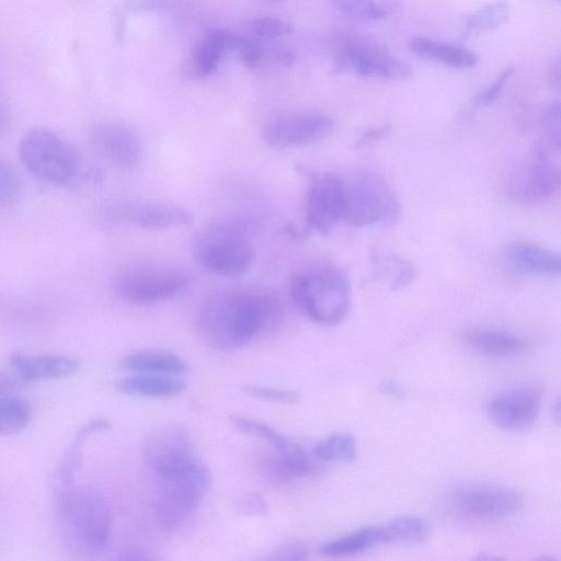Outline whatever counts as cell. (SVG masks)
I'll return each mask as SVG.
<instances>
[{"label": "cell", "mask_w": 561, "mask_h": 561, "mask_svg": "<svg viewBox=\"0 0 561 561\" xmlns=\"http://www.w3.org/2000/svg\"><path fill=\"white\" fill-rule=\"evenodd\" d=\"M226 28H209L181 65L183 77L201 80L208 77L226 56Z\"/></svg>", "instance_id": "cell-21"}, {"label": "cell", "mask_w": 561, "mask_h": 561, "mask_svg": "<svg viewBox=\"0 0 561 561\" xmlns=\"http://www.w3.org/2000/svg\"><path fill=\"white\" fill-rule=\"evenodd\" d=\"M549 79H550L551 85L556 90H560V85H561V65H560V59H557L552 64V66L550 68V71H549Z\"/></svg>", "instance_id": "cell-45"}, {"label": "cell", "mask_w": 561, "mask_h": 561, "mask_svg": "<svg viewBox=\"0 0 561 561\" xmlns=\"http://www.w3.org/2000/svg\"><path fill=\"white\" fill-rule=\"evenodd\" d=\"M125 26H126V23H125L123 12H117L116 13V24H115V28H116L115 36L117 39H123L124 34H125V28H126Z\"/></svg>", "instance_id": "cell-48"}, {"label": "cell", "mask_w": 561, "mask_h": 561, "mask_svg": "<svg viewBox=\"0 0 561 561\" xmlns=\"http://www.w3.org/2000/svg\"><path fill=\"white\" fill-rule=\"evenodd\" d=\"M121 366L129 371L182 376L190 370L188 364L180 355L163 350H141L127 354Z\"/></svg>", "instance_id": "cell-24"}, {"label": "cell", "mask_w": 561, "mask_h": 561, "mask_svg": "<svg viewBox=\"0 0 561 561\" xmlns=\"http://www.w3.org/2000/svg\"><path fill=\"white\" fill-rule=\"evenodd\" d=\"M123 8L131 13H152L178 18L188 10L187 0H124Z\"/></svg>", "instance_id": "cell-37"}, {"label": "cell", "mask_w": 561, "mask_h": 561, "mask_svg": "<svg viewBox=\"0 0 561 561\" xmlns=\"http://www.w3.org/2000/svg\"><path fill=\"white\" fill-rule=\"evenodd\" d=\"M236 507L243 515H262L267 511V503L262 494L252 492L242 495L237 501Z\"/></svg>", "instance_id": "cell-42"}, {"label": "cell", "mask_w": 561, "mask_h": 561, "mask_svg": "<svg viewBox=\"0 0 561 561\" xmlns=\"http://www.w3.org/2000/svg\"><path fill=\"white\" fill-rule=\"evenodd\" d=\"M344 208L345 187L342 178L324 173L312 179L305 199V218L312 230L330 232L343 220Z\"/></svg>", "instance_id": "cell-15"}, {"label": "cell", "mask_w": 561, "mask_h": 561, "mask_svg": "<svg viewBox=\"0 0 561 561\" xmlns=\"http://www.w3.org/2000/svg\"><path fill=\"white\" fill-rule=\"evenodd\" d=\"M20 192L21 183L14 168L0 156V207L13 205Z\"/></svg>", "instance_id": "cell-38"}, {"label": "cell", "mask_w": 561, "mask_h": 561, "mask_svg": "<svg viewBox=\"0 0 561 561\" xmlns=\"http://www.w3.org/2000/svg\"><path fill=\"white\" fill-rule=\"evenodd\" d=\"M342 14L362 22H376L393 14L402 0H331Z\"/></svg>", "instance_id": "cell-28"}, {"label": "cell", "mask_w": 561, "mask_h": 561, "mask_svg": "<svg viewBox=\"0 0 561 561\" xmlns=\"http://www.w3.org/2000/svg\"><path fill=\"white\" fill-rule=\"evenodd\" d=\"M514 73L513 67H507L504 70H502L497 77L493 80L492 83H490L488 87H485L483 90H481L472 100V104L474 107H486L493 104L501 93L503 92L506 83L511 79V77Z\"/></svg>", "instance_id": "cell-40"}, {"label": "cell", "mask_w": 561, "mask_h": 561, "mask_svg": "<svg viewBox=\"0 0 561 561\" xmlns=\"http://www.w3.org/2000/svg\"><path fill=\"white\" fill-rule=\"evenodd\" d=\"M270 1L276 2V1H280V0H270Z\"/></svg>", "instance_id": "cell-49"}, {"label": "cell", "mask_w": 561, "mask_h": 561, "mask_svg": "<svg viewBox=\"0 0 561 561\" xmlns=\"http://www.w3.org/2000/svg\"><path fill=\"white\" fill-rule=\"evenodd\" d=\"M257 224L245 217L216 221L196 238L193 254L206 271L225 278H240L254 260Z\"/></svg>", "instance_id": "cell-2"}, {"label": "cell", "mask_w": 561, "mask_h": 561, "mask_svg": "<svg viewBox=\"0 0 561 561\" xmlns=\"http://www.w3.org/2000/svg\"><path fill=\"white\" fill-rule=\"evenodd\" d=\"M343 220L357 227L388 226L398 221L401 207L393 188L380 175L362 172L344 180Z\"/></svg>", "instance_id": "cell-7"}, {"label": "cell", "mask_w": 561, "mask_h": 561, "mask_svg": "<svg viewBox=\"0 0 561 561\" xmlns=\"http://www.w3.org/2000/svg\"><path fill=\"white\" fill-rule=\"evenodd\" d=\"M241 33L252 39L266 42L294 32L291 23L275 16H254L241 23Z\"/></svg>", "instance_id": "cell-34"}, {"label": "cell", "mask_w": 561, "mask_h": 561, "mask_svg": "<svg viewBox=\"0 0 561 561\" xmlns=\"http://www.w3.org/2000/svg\"><path fill=\"white\" fill-rule=\"evenodd\" d=\"M313 455L324 462L350 463L357 457V443L351 434H331L317 443Z\"/></svg>", "instance_id": "cell-31"}, {"label": "cell", "mask_w": 561, "mask_h": 561, "mask_svg": "<svg viewBox=\"0 0 561 561\" xmlns=\"http://www.w3.org/2000/svg\"><path fill=\"white\" fill-rule=\"evenodd\" d=\"M388 543H420L430 536L428 524L415 516H403L391 519L383 525Z\"/></svg>", "instance_id": "cell-33"}, {"label": "cell", "mask_w": 561, "mask_h": 561, "mask_svg": "<svg viewBox=\"0 0 561 561\" xmlns=\"http://www.w3.org/2000/svg\"><path fill=\"white\" fill-rule=\"evenodd\" d=\"M388 129H389L388 126L370 128L369 130H367L366 133H364L362 135V137L357 141L356 146L359 148L367 146L368 144L383 137L388 133Z\"/></svg>", "instance_id": "cell-43"}, {"label": "cell", "mask_w": 561, "mask_h": 561, "mask_svg": "<svg viewBox=\"0 0 561 561\" xmlns=\"http://www.w3.org/2000/svg\"><path fill=\"white\" fill-rule=\"evenodd\" d=\"M541 394L535 388L515 389L492 399L486 408L489 419L506 431H524L536 421Z\"/></svg>", "instance_id": "cell-17"}, {"label": "cell", "mask_w": 561, "mask_h": 561, "mask_svg": "<svg viewBox=\"0 0 561 561\" xmlns=\"http://www.w3.org/2000/svg\"><path fill=\"white\" fill-rule=\"evenodd\" d=\"M296 307L323 327L341 323L351 306V287L344 273L333 264L316 262L297 271L290 282Z\"/></svg>", "instance_id": "cell-3"}, {"label": "cell", "mask_w": 561, "mask_h": 561, "mask_svg": "<svg viewBox=\"0 0 561 561\" xmlns=\"http://www.w3.org/2000/svg\"><path fill=\"white\" fill-rule=\"evenodd\" d=\"M560 184L559 167L549 158V152L538 147L535 157L510 176L506 191L518 203L539 204L553 197Z\"/></svg>", "instance_id": "cell-13"}, {"label": "cell", "mask_w": 561, "mask_h": 561, "mask_svg": "<svg viewBox=\"0 0 561 561\" xmlns=\"http://www.w3.org/2000/svg\"><path fill=\"white\" fill-rule=\"evenodd\" d=\"M19 154L25 168L48 184L70 183L81 169L80 157L73 146L43 127L32 128L22 136Z\"/></svg>", "instance_id": "cell-5"}, {"label": "cell", "mask_w": 561, "mask_h": 561, "mask_svg": "<svg viewBox=\"0 0 561 561\" xmlns=\"http://www.w3.org/2000/svg\"><path fill=\"white\" fill-rule=\"evenodd\" d=\"M112 424L105 419H95L84 424L76 434L71 446L58 466L56 478L59 489L71 485L75 473L80 466L82 448L85 440L95 433L111 430Z\"/></svg>", "instance_id": "cell-27"}, {"label": "cell", "mask_w": 561, "mask_h": 561, "mask_svg": "<svg viewBox=\"0 0 561 561\" xmlns=\"http://www.w3.org/2000/svg\"><path fill=\"white\" fill-rule=\"evenodd\" d=\"M466 344L474 352L493 358H508L524 352L526 344L519 336L494 328H472L465 332Z\"/></svg>", "instance_id": "cell-23"}, {"label": "cell", "mask_w": 561, "mask_h": 561, "mask_svg": "<svg viewBox=\"0 0 561 561\" xmlns=\"http://www.w3.org/2000/svg\"><path fill=\"white\" fill-rule=\"evenodd\" d=\"M381 392L392 397L402 398L405 393V390L400 385L392 381H388L381 386Z\"/></svg>", "instance_id": "cell-46"}, {"label": "cell", "mask_w": 561, "mask_h": 561, "mask_svg": "<svg viewBox=\"0 0 561 561\" xmlns=\"http://www.w3.org/2000/svg\"><path fill=\"white\" fill-rule=\"evenodd\" d=\"M261 474L273 483H286L309 477L314 472V465L300 445L290 450L267 451L259 461Z\"/></svg>", "instance_id": "cell-20"}, {"label": "cell", "mask_w": 561, "mask_h": 561, "mask_svg": "<svg viewBox=\"0 0 561 561\" xmlns=\"http://www.w3.org/2000/svg\"><path fill=\"white\" fill-rule=\"evenodd\" d=\"M511 14V9L505 1L488 3L465 18L463 33L466 35L491 32L505 24Z\"/></svg>", "instance_id": "cell-29"}, {"label": "cell", "mask_w": 561, "mask_h": 561, "mask_svg": "<svg viewBox=\"0 0 561 561\" xmlns=\"http://www.w3.org/2000/svg\"><path fill=\"white\" fill-rule=\"evenodd\" d=\"M230 421L240 432L265 440L273 449L290 450L298 446L297 443L287 438L265 423L240 415L230 416Z\"/></svg>", "instance_id": "cell-35"}, {"label": "cell", "mask_w": 561, "mask_h": 561, "mask_svg": "<svg viewBox=\"0 0 561 561\" xmlns=\"http://www.w3.org/2000/svg\"><path fill=\"white\" fill-rule=\"evenodd\" d=\"M309 557L307 547L299 541H290L282 545L267 557L273 561H301Z\"/></svg>", "instance_id": "cell-41"}, {"label": "cell", "mask_w": 561, "mask_h": 561, "mask_svg": "<svg viewBox=\"0 0 561 561\" xmlns=\"http://www.w3.org/2000/svg\"><path fill=\"white\" fill-rule=\"evenodd\" d=\"M408 46L415 56L453 69H470L478 62L477 54L460 45L415 37Z\"/></svg>", "instance_id": "cell-22"}, {"label": "cell", "mask_w": 561, "mask_h": 561, "mask_svg": "<svg viewBox=\"0 0 561 561\" xmlns=\"http://www.w3.org/2000/svg\"><path fill=\"white\" fill-rule=\"evenodd\" d=\"M103 216L113 222L154 231L185 227L193 221L186 208L168 201L114 203L105 208Z\"/></svg>", "instance_id": "cell-12"}, {"label": "cell", "mask_w": 561, "mask_h": 561, "mask_svg": "<svg viewBox=\"0 0 561 561\" xmlns=\"http://www.w3.org/2000/svg\"><path fill=\"white\" fill-rule=\"evenodd\" d=\"M186 382L179 376L144 374L128 376L116 383L119 392L133 396L169 398L182 393Z\"/></svg>", "instance_id": "cell-25"}, {"label": "cell", "mask_w": 561, "mask_h": 561, "mask_svg": "<svg viewBox=\"0 0 561 561\" xmlns=\"http://www.w3.org/2000/svg\"><path fill=\"white\" fill-rule=\"evenodd\" d=\"M377 275L388 283L391 289L408 286L414 278L415 272L405 259L388 252H377L373 256Z\"/></svg>", "instance_id": "cell-30"}, {"label": "cell", "mask_w": 561, "mask_h": 561, "mask_svg": "<svg viewBox=\"0 0 561 561\" xmlns=\"http://www.w3.org/2000/svg\"><path fill=\"white\" fill-rule=\"evenodd\" d=\"M153 499L156 523L165 530L183 525L198 507L211 482L209 469L180 478H157Z\"/></svg>", "instance_id": "cell-10"}, {"label": "cell", "mask_w": 561, "mask_h": 561, "mask_svg": "<svg viewBox=\"0 0 561 561\" xmlns=\"http://www.w3.org/2000/svg\"><path fill=\"white\" fill-rule=\"evenodd\" d=\"M380 543H388L383 525L365 526L323 543L320 553L332 558L351 557Z\"/></svg>", "instance_id": "cell-26"}, {"label": "cell", "mask_w": 561, "mask_h": 561, "mask_svg": "<svg viewBox=\"0 0 561 561\" xmlns=\"http://www.w3.org/2000/svg\"><path fill=\"white\" fill-rule=\"evenodd\" d=\"M332 70L383 80H404L413 73L411 66L386 44L359 32H342L334 37Z\"/></svg>", "instance_id": "cell-4"}, {"label": "cell", "mask_w": 561, "mask_h": 561, "mask_svg": "<svg viewBox=\"0 0 561 561\" xmlns=\"http://www.w3.org/2000/svg\"><path fill=\"white\" fill-rule=\"evenodd\" d=\"M142 455L157 478L187 477L207 468L196 456L186 428L175 423L154 430L145 440Z\"/></svg>", "instance_id": "cell-8"}, {"label": "cell", "mask_w": 561, "mask_h": 561, "mask_svg": "<svg viewBox=\"0 0 561 561\" xmlns=\"http://www.w3.org/2000/svg\"><path fill=\"white\" fill-rule=\"evenodd\" d=\"M90 139L100 156L117 168L130 170L142 160L140 137L122 122L104 121L95 124L90 131Z\"/></svg>", "instance_id": "cell-16"}, {"label": "cell", "mask_w": 561, "mask_h": 561, "mask_svg": "<svg viewBox=\"0 0 561 561\" xmlns=\"http://www.w3.org/2000/svg\"><path fill=\"white\" fill-rule=\"evenodd\" d=\"M275 296L248 290H224L208 296L196 316L199 337L211 348L230 352L243 347L280 320Z\"/></svg>", "instance_id": "cell-1"}, {"label": "cell", "mask_w": 561, "mask_h": 561, "mask_svg": "<svg viewBox=\"0 0 561 561\" xmlns=\"http://www.w3.org/2000/svg\"><path fill=\"white\" fill-rule=\"evenodd\" d=\"M450 510L462 517L495 520L517 513L523 497L514 490L488 484L457 488L448 499Z\"/></svg>", "instance_id": "cell-11"}, {"label": "cell", "mask_w": 561, "mask_h": 561, "mask_svg": "<svg viewBox=\"0 0 561 561\" xmlns=\"http://www.w3.org/2000/svg\"><path fill=\"white\" fill-rule=\"evenodd\" d=\"M122 560H147L150 559L146 553L138 550H127L118 558Z\"/></svg>", "instance_id": "cell-47"}, {"label": "cell", "mask_w": 561, "mask_h": 561, "mask_svg": "<svg viewBox=\"0 0 561 561\" xmlns=\"http://www.w3.org/2000/svg\"><path fill=\"white\" fill-rule=\"evenodd\" d=\"M32 419L30 404L19 397L0 394V435L23 431Z\"/></svg>", "instance_id": "cell-32"}, {"label": "cell", "mask_w": 561, "mask_h": 561, "mask_svg": "<svg viewBox=\"0 0 561 561\" xmlns=\"http://www.w3.org/2000/svg\"><path fill=\"white\" fill-rule=\"evenodd\" d=\"M57 504L61 519L85 548L100 551L106 547L113 515L100 492L69 485L58 490Z\"/></svg>", "instance_id": "cell-6"}, {"label": "cell", "mask_w": 561, "mask_h": 561, "mask_svg": "<svg viewBox=\"0 0 561 561\" xmlns=\"http://www.w3.org/2000/svg\"><path fill=\"white\" fill-rule=\"evenodd\" d=\"M11 126V112L5 100L0 95V137L5 135Z\"/></svg>", "instance_id": "cell-44"}, {"label": "cell", "mask_w": 561, "mask_h": 561, "mask_svg": "<svg viewBox=\"0 0 561 561\" xmlns=\"http://www.w3.org/2000/svg\"><path fill=\"white\" fill-rule=\"evenodd\" d=\"M541 145L547 152H560L561 148V105L559 102L548 104L540 115Z\"/></svg>", "instance_id": "cell-36"}, {"label": "cell", "mask_w": 561, "mask_h": 561, "mask_svg": "<svg viewBox=\"0 0 561 561\" xmlns=\"http://www.w3.org/2000/svg\"><path fill=\"white\" fill-rule=\"evenodd\" d=\"M333 119L321 112H299L279 116L266 125L265 144L275 149H286L317 142L331 134Z\"/></svg>", "instance_id": "cell-14"}, {"label": "cell", "mask_w": 561, "mask_h": 561, "mask_svg": "<svg viewBox=\"0 0 561 561\" xmlns=\"http://www.w3.org/2000/svg\"><path fill=\"white\" fill-rule=\"evenodd\" d=\"M504 261L515 271L540 276H558L560 255L530 242H511L503 249Z\"/></svg>", "instance_id": "cell-19"}, {"label": "cell", "mask_w": 561, "mask_h": 561, "mask_svg": "<svg viewBox=\"0 0 561 561\" xmlns=\"http://www.w3.org/2000/svg\"><path fill=\"white\" fill-rule=\"evenodd\" d=\"M187 284V274L181 268L145 264L124 271L114 287L123 300L137 306H151L178 296Z\"/></svg>", "instance_id": "cell-9"}, {"label": "cell", "mask_w": 561, "mask_h": 561, "mask_svg": "<svg viewBox=\"0 0 561 561\" xmlns=\"http://www.w3.org/2000/svg\"><path fill=\"white\" fill-rule=\"evenodd\" d=\"M9 365L23 382L59 380L75 375L80 363L70 356L60 354H25L15 352L9 358Z\"/></svg>", "instance_id": "cell-18"}, {"label": "cell", "mask_w": 561, "mask_h": 561, "mask_svg": "<svg viewBox=\"0 0 561 561\" xmlns=\"http://www.w3.org/2000/svg\"><path fill=\"white\" fill-rule=\"evenodd\" d=\"M243 390L250 397L267 402L293 404L299 400V393L289 389L247 385Z\"/></svg>", "instance_id": "cell-39"}]
</instances>
